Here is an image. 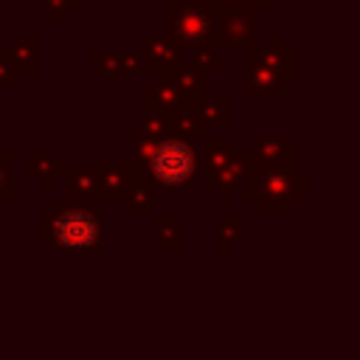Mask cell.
I'll list each match as a JSON object with an SVG mask.
<instances>
[{"label": "cell", "instance_id": "10", "mask_svg": "<svg viewBox=\"0 0 360 360\" xmlns=\"http://www.w3.org/2000/svg\"><path fill=\"white\" fill-rule=\"evenodd\" d=\"M253 152V166L256 169H295V138L284 135H264L256 141Z\"/></svg>", "mask_w": 360, "mask_h": 360}, {"label": "cell", "instance_id": "9", "mask_svg": "<svg viewBox=\"0 0 360 360\" xmlns=\"http://www.w3.org/2000/svg\"><path fill=\"white\" fill-rule=\"evenodd\" d=\"M132 166L129 163H98L96 174V197L98 202H124L132 188Z\"/></svg>", "mask_w": 360, "mask_h": 360}, {"label": "cell", "instance_id": "7", "mask_svg": "<svg viewBox=\"0 0 360 360\" xmlns=\"http://www.w3.org/2000/svg\"><path fill=\"white\" fill-rule=\"evenodd\" d=\"M245 62L278 73L281 82H284V87L295 84V51H290L281 37H273L270 45H264V48L256 45V48L245 51Z\"/></svg>", "mask_w": 360, "mask_h": 360}, {"label": "cell", "instance_id": "24", "mask_svg": "<svg viewBox=\"0 0 360 360\" xmlns=\"http://www.w3.org/2000/svg\"><path fill=\"white\" fill-rule=\"evenodd\" d=\"M124 202L129 205V214H135V217L155 214V188L146 186V183H132V188H129Z\"/></svg>", "mask_w": 360, "mask_h": 360}, {"label": "cell", "instance_id": "14", "mask_svg": "<svg viewBox=\"0 0 360 360\" xmlns=\"http://www.w3.org/2000/svg\"><path fill=\"white\" fill-rule=\"evenodd\" d=\"M284 90L287 87L278 73L245 62V96L248 98H281Z\"/></svg>", "mask_w": 360, "mask_h": 360}, {"label": "cell", "instance_id": "29", "mask_svg": "<svg viewBox=\"0 0 360 360\" xmlns=\"http://www.w3.org/2000/svg\"><path fill=\"white\" fill-rule=\"evenodd\" d=\"M245 3H250V6H256V8L262 11V8H267V6L273 3V0H245Z\"/></svg>", "mask_w": 360, "mask_h": 360}, {"label": "cell", "instance_id": "11", "mask_svg": "<svg viewBox=\"0 0 360 360\" xmlns=\"http://www.w3.org/2000/svg\"><path fill=\"white\" fill-rule=\"evenodd\" d=\"M160 79H166L177 93H180V98L186 101V104H191V107H197L202 98H205V76L188 62V59H180V62H174L172 68H166L163 73H160Z\"/></svg>", "mask_w": 360, "mask_h": 360}, {"label": "cell", "instance_id": "21", "mask_svg": "<svg viewBox=\"0 0 360 360\" xmlns=\"http://www.w3.org/2000/svg\"><path fill=\"white\" fill-rule=\"evenodd\" d=\"M129 135H132V143H135V141H160L163 135H169V124H166V115L143 110L141 121L129 127Z\"/></svg>", "mask_w": 360, "mask_h": 360}, {"label": "cell", "instance_id": "30", "mask_svg": "<svg viewBox=\"0 0 360 360\" xmlns=\"http://www.w3.org/2000/svg\"><path fill=\"white\" fill-rule=\"evenodd\" d=\"M3 48H6V42H3V37H0V51H3Z\"/></svg>", "mask_w": 360, "mask_h": 360}, {"label": "cell", "instance_id": "23", "mask_svg": "<svg viewBox=\"0 0 360 360\" xmlns=\"http://www.w3.org/2000/svg\"><path fill=\"white\" fill-rule=\"evenodd\" d=\"M202 141H205V146H202V166H205V172L217 169L219 163H225L231 158V152H233V143H231L228 135H205Z\"/></svg>", "mask_w": 360, "mask_h": 360}, {"label": "cell", "instance_id": "1", "mask_svg": "<svg viewBox=\"0 0 360 360\" xmlns=\"http://www.w3.org/2000/svg\"><path fill=\"white\" fill-rule=\"evenodd\" d=\"M129 166L135 183H146L152 188L191 186L200 174V155L188 141L163 135L160 141H135V158Z\"/></svg>", "mask_w": 360, "mask_h": 360}, {"label": "cell", "instance_id": "2", "mask_svg": "<svg viewBox=\"0 0 360 360\" xmlns=\"http://www.w3.org/2000/svg\"><path fill=\"white\" fill-rule=\"evenodd\" d=\"M42 242L53 245L56 250L87 253L101 248V202H68L59 200L42 217Z\"/></svg>", "mask_w": 360, "mask_h": 360}, {"label": "cell", "instance_id": "17", "mask_svg": "<svg viewBox=\"0 0 360 360\" xmlns=\"http://www.w3.org/2000/svg\"><path fill=\"white\" fill-rule=\"evenodd\" d=\"M166 124H169V135L183 138V141H188V143L202 141V138H205V129H208V127L202 124L197 107H191V104H186V107H180L177 112L166 115Z\"/></svg>", "mask_w": 360, "mask_h": 360}, {"label": "cell", "instance_id": "5", "mask_svg": "<svg viewBox=\"0 0 360 360\" xmlns=\"http://www.w3.org/2000/svg\"><path fill=\"white\" fill-rule=\"evenodd\" d=\"M256 25H259V8L250 3L217 11V45L214 48H256Z\"/></svg>", "mask_w": 360, "mask_h": 360}, {"label": "cell", "instance_id": "12", "mask_svg": "<svg viewBox=\"0 0 360 360\" xmlns=\"http://www.w3.org/2000/svg\"><path fill=\"white\" fill-rule=\"evenodd\" d=\"M96 174H98V163H65V169H62L65 200L68 202L98 200L96 197Z\"/></svg>", "mask_w": 360, "mask_h": 360}, {"label": "cell", "instance_id": "19", "mask_svg": "<svg viewBox=\"0 0 360 360\" xmlns=\"http://www.w3.org/2000/svg\"><path fill=\"white\" fill-rule=\"evenodd\" d=\"M155 248L160 253H177L183 248V219L177 214H160L155 222Z\"/></svg>", "mask_w": 360, "mask_h": 360}, {"label": "cell", "instance_id": "16", "mask_svg": "<svg viewBox=\"0 0 360 360\" xmlns=\"http://www.w3.org/2000/svg\"><path fill=\"white\" fill-rule=\"evenodd\" d=\"M39 45L42 39L39 37H25L20 34L8 48H6V56L11 59L14 70L17 73H39Z\"/></svg>", "mask_w": 360, "mask_h": 360}, {"label": "cell", "instance_id": "27", "mask_svg": "<svg viewBox=\"0 0 360 360\" xmlns=\"http://www.w3.org/2000/svg\"><path fill=\"white\" fill-rule=\"evenodd\" d=\"M42 3H45V8L51 11V20H53V22H62L70 11L79 8V0H42Z\"/></svg>", "mask_w": 360, "mask_h": 360}, {"label": "cell", "instance_id": "18", "mask_svg": "<svg viewBox=\"0 0 360 360\" xmlns=\"http://www.w3.org/2000/svg\"><path fill=\"white\" fill-rule=\"evenodd\" d=\"M25 169H28L31 177L39 180V188L45 191V188H51L53 180L62 174L65 163H59V160L53 158V152H45V149H28V152H25Z\"/></svg>", "mask_w": 360, "mask_h": 360}, {"label": "cell", "instance_id": "3", "mask_svg": "<svg viewBox=\"0 0 360 360\" xmlns=\"http://www.w3.org/2000/svg\"><path fill=\"white\" fill-rule=\"evenodd\" d=\"M245 200L259 208V214H295L298 202L307 200L309 180L304 174H295L290 169H256L253 166V152H250V166L245 174Z\"/></svg>", "mask_w": 360, "mask_h": 360}, {"label": "cell", "instance_id": "6", "mask_svg": "<svg viewBox=\"0 0 360 360\" xmlns=\"http://www.w3.org/2000/svg\"><path fill=\"white\" fill-rule=\"evenodd\" d=\"M90 68L104 84H115L124 73H146V62L138 51H104L93 48L90 51Z\"/></svg>", "mask_w": 360, "mask_h": 360}, {"label": "cell", "instance_id": "28", "mask_svg": "<svg viewBox=\"0 0 360 360\" xmlns=\"http://www.w3.org/2000/svg\"><path fill=\"white\" fill-rule=\"evenodd\" d=\"M17 76H20V73L14 70V65H11V59L6 56V48H3V51H0V84H3V87H11V84L17 82Z\"/></svg>", "mask_w": 360, "mask_h": 360}, {"label": "cell", "instance_id": "25", "mask_svg": "<svg viewBox=\"0 0 360 360\" xmlns=\"http://www.w3.org/2000/svg\"><path fill=\"white\" fill-rule=\"evenodd\" d=\"M14 152L11 149H3L0 152V202H8L14 200V174H11V166H14Z\"/></svg>", "mask_w": 360, "mask_h": 360}, {"label": "cell", "instance_id": "22", "mask_svg": "<svg viewBox=\"0 0 360 360\" xmlns=\"http://www.w3.org/2000/svg\"><path fill=\"white\" fill-rule=\"evenodd\" d=\"M242 231H245V217H239V214H222L219 222H217V250L219 253H228L239 242Z\"/></svg>", "mask_w": 360, "mask_h": 360}, {"label": "cell", "instance_id": "13", "mask_svg": "<svg viewBox=\"0 0 360 360\" xmlns=\"http://www.w3.org/2000/svg\"><path fill=\"white\" fill-rule=\"evenodd\" d=\"M138 53L143 56L149 76H160L166 68H172L174 62H180V48L166 34H149V37H143Z\"/></svg>", "mask_w": 360, "mask_h": 360}, {"label": "cell", "instance_id": "15", "mask_svg": "<svg viewBox=\"0 0 360 360\" xmlns=\"http://www.w3.org/2000/svg\"><path fill=\"white\" fill-rule=\"evenodd\" d=\"M141 98H143V110L160 112V115H172V112H177L180 107H186V101L180 98V93H177L166 79H160V76H158V82H152V84L143 87Z\"/></svg>", "mask_w": 360, "mask_h": 360}, {"label": "cell", "instance_id": "8", "mask_svg": "<svg viewBox=\"0 0 360 360\" xmlns=\"http://www.w3.org/2000/svg\"><path fill=\"white\" fill-rule=\"evenodd\" d=\"M248 166H250V152H236L233 149L225 163H219L217 169L205 172V186L211 191H217L219 200H231V191L245 183Z\"/></svg>", "mask_w": 360, "mask_h": 360}, {"label": "cell", "instance_id": "4", "mask_svg": "<svg viewBox=\"0 0 360 360\" xmlns=\"http://www.w3.org/2000/svg\"><path fill=\"white\" fill-rule=\"evenodd\" d=\"M169 39L177 48L217 45V11L205 0H169L166 3Z\"/></svg>", "mask_w": 360, "mask_h": 360}, {"label": "cell", "instance_id": "20", "mask_svg": "<svg viewBox=\"0 0 360 360\" xmlns=\"http://www.w3.org/2000/svg\"><path fill=\"white\" fill-rule=\"evenodd\" d=\"M197 112L205 127H228L233 121V101L231 98H202Z\"/></svg>", "mask_w": 360, "mask_h": 360}, {"label": "cell", "instance_id": "26", "mask_svg": "<svg viewBox=\"0 0 360 360\" xmlns=\"http://www.w3.org/2000/svg\"><path fill=\"white\" fill-rule=\"evenodd\" d=\"M202 76H211L219 70V56H217V48L214 45H202V48H194L191 59H188Z\"/></svg>", "mask_w": 360, "mask_h": 360}]
</instances>
